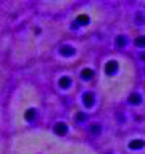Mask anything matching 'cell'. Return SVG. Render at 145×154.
Listing matches in <instances>:
<instances>
[{"mask_svg": "<svg viewBox=\"0 0 145 154\" xmlns=\"http://www.w3.org/2000/svg\"><path fill=\"white\" fill-rule=\"evenodd\" d=\"M118 72V62L117 60H108L105 64V73L107 75H115Z\"/></svg>", "mask_w": 145, "mask_h": 154, "instance_id": "obj_1", "label": "cell"}, {"mask_svg": "<svg viewBox=\"0 0 145 154\" xmlns=\"http://www.w3.org/2000/svg\"><path fill=\"white\" fill-rule=\"evenodd\" d=\"M59 53L64 56V57H70V56L75 54V48L70 46V45H64V46L59 48Z\"/></svg>", "mask_w": 145, "mask_h": 154, "instance_id": "obj_2", "label": "cell"}, {"mask_svg": "<svg viewBox=\"0 0 145 154\" xmlns=\"http://www.w3.org/2000/svg\"><path fill=\"white\" fill-rule=\"evenodd\" d=\"M83 105L88 106V108H91L92 105H94V95H92L91 92L83 94Z\"/></svg>", "mask_w": 145, "mask_h": 154, "instance_id": "obj_3", "label": "cell"}, {"mask_svg": "<svg viewBox=\"0 0 145 154\" xmlns=\"http://www.w3.org/2000/svg\"><path fill=\"white\" fill-rule=\"evenodd\" d=\"M89 22V18L86 14H82V16H78L77 18V21H75V24H73V27L77 29V27H80V26H86Z\"/></svg>", "mask_w": 145, "mask_h": 154, "instance_id": "obj_4", "label": "cell"}, {"mask_svg": "<svg viewBox=\"0 0 145 154\" xmlns=\"http://www.w3.org/2000/svg\"><path fill=\"white\" fill-rule=\"evenodd\" d=\"M54 132L59 134V135H66V134H67V125L64 124V122L56 124V125H54Z\"/></svg>", "mask_w": 145, "mask_h": 154, "instance_id": "obj_5", "label": "cell"}, {"mask_svg": "<svg viewBox=\"0 0 145 154\" xmlns=\"http://www.w3.org/2000/svg\"><path fill=\"white\" fill-rule=\"evenodd\" d=\"M92 76H94V72H92L91 68H85V70L82 72V79L83 81H89Z\"/></svg>", "mask_w": 145, "mask_h": 154, "instance_id": "obj_6", "label": "cell"}, {"mask_svg": "<svg viewBox=\"0 0 145 154\" xmlns=\"http://www.w3.org/2000/svg\"><path fill=\"white\" fill-rule=\"evenodd\" d=\"M59 86L64 88V89H67L69 86H72V79L69 78V76H62V78H59Z\"/></svg>", "mask_w": 145, "mask_h": 154, "instance_id": "obj_7", "label": "cell"}, {"mask_svg": "<svg viewBox=\"0 0 145 154\" xmlns=\"http://www.w3.org/2000/svg\"><path fill=\"white\" fill-rule=\"evenodd\" d=\"M143 146H145L143 140H132L131 143H129L131 149H140V148H143Z\"/></svg>", "mask_w": 145, "mask_h": 154, "instance_id": "obj_8", "label": "cell"}, {"mask_svg": "<svg viewBox=\"0 0 145 154\" xmlns=\"http://www.w3.org/2000/svg\"><path fill=\"white\" fill-rule=\"evenodd\" d=\"M129 103L139 105V103H140V95H139V94H131L129 95Z\"/></svg>", "mask_w": 145, "mask_h": 154, "instance_id": "obj_9", "label": "cell"}, {"mask_svg": "<svg viewBox=\"0 0 145 154\" xmlns=\"http://www.w3.org/2000/svg\"><path fill=\"white\" fill-rule=\"evenodd\" d=\"M126 43H127L126 37L118 35V38H117V46H118V48H124V46H126Z\"/></svg>", "mask_w": 145, "mask_h": 154, "instance_id": "obj_10", "label": "cell"}, {"mask_svg": "<svg viewBox=\"0 0 145 154\" xmlns=\"http://www.w3.org/2000/svg\"><path fill=\"white\" fill-rule=\"evenodd\" d=\"M35 118H37V110H29L26 113V119H27V121H34Z\"/></svg>", "mask_w": 145, "mask_h": 154, "instance_id": "obj_11", "label": "cell"}, {"mask_svg": "<svg viewBox=\"0 0 145 154\" xmlns=\"http://www.w3.org/2000/svg\"><path fill=\"white\" fill-rule=\"evenodd\" d=\"M136 46H140V48L145 46V35H140L136 38Z\"/></svg>", "mask_w": 145, "mask_h": 154, "instance_id": "obj_12", "label": "cell"}, {"mask_svg": "<svg viewBox=\"0 0 145 154\" xmlns=\"http://www.w3.org/2000/svg\"><path fill=\"white\" fill-rule=\"evenodd\" d=\"M91 134L92 135H99L101 134V125L99 124H92L91 125Z\"/></svg>", "mask_w": 145, "mask_h": 154, "instance_id": "obj_13", "label": "cell"}, {"mask_svg": "<svg viewBox=\"0 0 145 154\" xmlns=\"http://www.w3.org/2000/svg\"><path fill=\"white\" fill-rule=\"evenodd\" d=\"M77 119H78V121H86V115H85V113H78Z\"/></svg>", "mask_w": 145, "mask_h": 154, "instance_id": "obj_14", "label": "cell"}]
</instances>
